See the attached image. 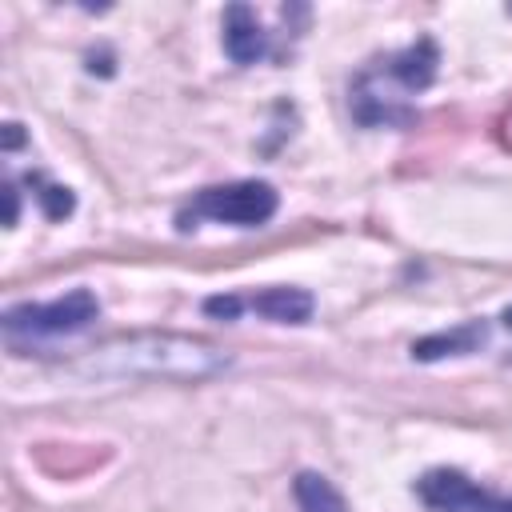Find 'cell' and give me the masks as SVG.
<instances>
[{"mask_svg": "<svg viewBox=\"0 0 512 512\" xmlns=\"http://www.w3.org/2000/svg\"><path fill=\"white\" fill-rule=\"evenodd\" d=\"M436 64H440V52L428 36L372 60L352 76V88H348L352 120L364 128H408L416 120L412 96H420L436 80Z\"/></svg>", "mask_w": 512, "mask_h": 512, "instance_id": "1", "label": "cell"}, {"mask_svg": "<svg viewBox=\"0 0 512 512\" xmlns=\"http://www.w3.org/2000/svg\"><path fill=\"white\" fill-rule=\"evenodd\" d=\"M232 364L228 352L188 336H128L92 352L96 372L116 376H160V380H204Z\"/></svg>", "mask_w": 512, "mask_h": 512, "instance_id": "2", "label": "cell"}, {"mask_svg": "<svg viewBox=\"0 0 512 512\" xmlns=\"http://www.w3.org/2000/svg\"><path fill=\"white\" fill-rule=\"evenodd\" d=\"M276 188L268 180H236V184H216V188H200L192 196V204L180 208L176 228L188 232L200 220H216V224H236V228H256L268 224L276 216Z\"/></svg>", "mask_w": 512, "mask_h": 512, "instance_id": "3", "label": "cell"}, {"mask_svg": "<svg viewBox=\"0 0 512 512\" xmlns=\"http://www.w3.org/2000/svg\"><path fill=\"white\" fill-rule=\"evenodd\" d=\"M100 316V300L88 288H72L68 296H56L48 304H16L4 312V332L16 344L20 336L40 340V336H72L88 328Z\"/></svg>", "mask_w": 512, "mask_h": 512, "instance_id": "4", "label": "cell"}, {"mask_svg": "<svg viewBox=\"0 0 512 512\" xmlns=\"http://www.w3.org/2000/svg\"><path fill=\"white\" fill-rule=\"evenodd\" d=\"M416 496L432 512H512V496L508 492L480 488L476 480H468L456 468H432V472H424L416 480Z\"/></svg>", "mask_w": 512, "mask_h": 512, "instance_id": "5", "label": "cell"}, {"mask_svg": "<svg viewBox=\"0 0 512 512\" xmlns=\"http://www.w3.org/2000/svg\"><path fill=\"white\" fill-rule=\"evenodd\" d=\"M224 52L236 64H256V60L268 56V32L260 28V20L248 4H228V12H224Z\"/></svg>", "mask_w": 512, "mask_h": 512, "instance_id": "6", "label": "cell"}, {"mask_svg": "<svg viewBox=\"0 0 512 512\" xmlns=\"http://www.w3.org/2000/svg\"><path fill=\"white\" fill-rule=\"evenodd\" d=\"M240 300H244V312H256L272 324H304L312 316V296L304 288H264Z\"/></svg>", "mask_w": 512, "mask_h": 512, "instance_id": "7", "label": "cell"}, {"mask_svg": "<svg viewBox=\"0 0 512 512\" xmlns=\"http://www.w3.org/2000/svg\"><path fill=\"white\" fill-rule=\"evenodd\" d=\"M488 340V324L484 320H468L452 332H432L424 340L412 344V356L416 360H440V356H464V352H476L480 344Z\"/></svg>", "mask_w": 512, "mask_h": 512, "instance_id": "8", "label": "cell"}, {"mask_svg": "<svg viewBox=\"0 0 512 512\" xmlns=\"http://www.w3.org/2000/svg\"><path fill=\"white\" fill-rule=\"evenodd\" d=\"M296 504H300V512H348L344 496L316 472L296 476Z\"/></svg>", "mask_w": 512, "mask_h": 512, "instance_id": "9", "label": "cell"}, {"mask_svg": "<svg viewBox=\"0 0 512 512\" xmlns=\"http://www.w3.org/2000/svg\"><path fill=\"white\" fill-rule=\"evenodd\" d=\"M28 188H32V196H36V204H40V212H44L48 220H64V216L76 208V196H72L64 184H52V180H44V176H28Z\"/></svg>", "mask_w": 512, "mask_h": 512, "instance_id": "10", "label": "cell"}, {"mask_svg": "<svg viewBox=\"0 0 512 512\" xmlns=\"http://www.w3.org/2000/svg\"><path fill=\"white\" fill-rule=\"evenodd\" d=\"M204 312L216 316V320H236V316L244 312V300H240L236 292H228V296H208V300H204Z\"/></svg>", "mask_w": 512, "mask_h": 512, "instance_id": "11", "label": "cell"}, {"mask_svg": "<svg viewBox=\"0 0 512 512\" xmlns=\"http://www.w3.org/2000/svg\"><path fill=\"white\" fill-rule=\"evenodd\" d=\"M4 196H8V228H12L16 216H20V196H16V184H12V180L4 184Z\"/></svg>", "mask_w": 512, "mask_h": 512, "instance_id": "12", "label": "cell"}, {"mask_svg": "<svg viewBox=\"0 0 512 512\" xmlns=\"http://www.w3.org/2000/svg\"><path fill=\"white\" fill-rule=\"evenodd\" d=\"M20 140H24V136H20V124H8V128H4V148H16Z\"/></svg>", "mask_w": 512, "mask_h": 512, "instance_id": "13", "label": "cell"}]
</instances>
